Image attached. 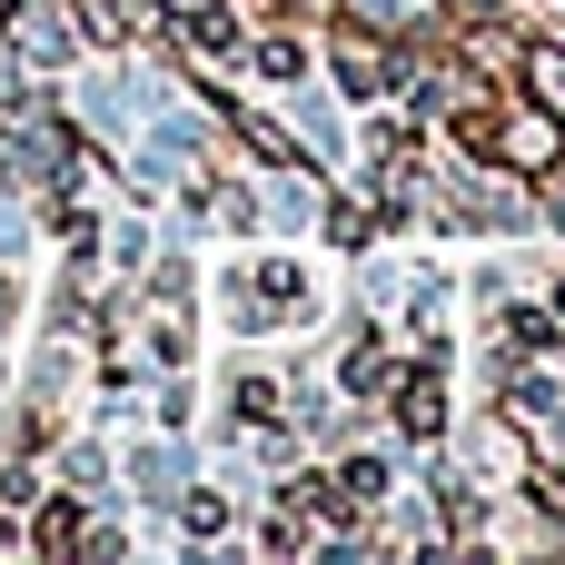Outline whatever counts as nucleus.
Segmentation results:
<instances>
[{"label":"nucleus","mask_w":565,"mask_h":565,"mask_svg":"<svg viewBox=\"0 0 565 565\" xmlns=\"http://www.w3.org/2000/svg\"><path fill=\"white\" fill-rule=\"evenodd\" d=\"M516 79L546 99V119H565V50H546V40H526L516 50Z\"/></svg>","instance_id":"f257e3e1"},{"label":"nucleus","mask_w":565,"mask_h":565,"mask_svg":"<svg viewBox=\"0 0 565 565\" xmlns=\"http://www.w3.org/2000/svg\"><path fill=\"white\" fill-rule=\"evenodd\" d=\"M397 417H407V437H437V427H447V387L417 367V377L397 387Z\"/></svg>","instance_id":"f03ea898"}]
</instances>
